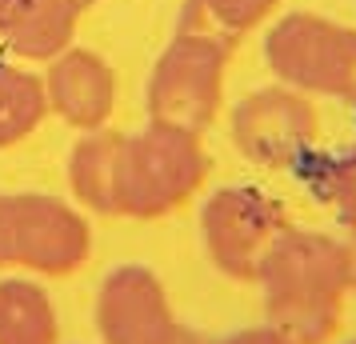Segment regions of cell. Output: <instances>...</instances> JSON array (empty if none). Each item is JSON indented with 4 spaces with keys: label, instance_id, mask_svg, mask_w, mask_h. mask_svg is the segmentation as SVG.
Masks as SVG:
<instances>
[{
    "label": "cell",
    "instance_id": "obj_1",
    "mask_svg": "<svg viewBox=\"0 0 356 344\" xmlns=\"http://www.w3.org/2000/svg\"><path fill=\"white\" fill-rule=\"evenodd\" d=\"M353 256L348 240L289 224L257 277L264 320L292 344H332L353 296Z\"/></svg>",
    "mask_w": 356,
    "mask_h": 344
},
{
    "label": "cell",
    "instance_id": "obj_2",
    "mask_svg": "<svg viewBox=\"0 0 356 344\" xmlns=\"http://www.w3.org/2000/svg\"><path fill=\"white\" fill-rule=\"evenodd\" d=\"M209 152L200 132H184L161 120L124 136L120 177H116V216L164 220L180 213L209 181Z\"/></svg>",
    "mask_w": 356,
    "mask_h": 344
},
{
    "label": "cell",
    "instance_id": "obj_3",
    "mask_svg": "<svg viewBox=\"0 0 356 344\" xmlns=\"http://www.w3.org/2000/svg\"><path fill=\"white\" fill-rule=\"evenodd\" d=\"M92 256V224L81 204L52 193H0V272L40 280L72 277Z\"/></svg>",
    "mask_w": 356,
    "mask_h": 344
},
{
    "label": "cell",
    "instance_id": "obj_4",
    "mask_svg": "<svg viewBox=\"0 0 356 344\" xmlns=\"http://www.w3.org/2000/svg\"><path fill=\"white\" fill-rule=\"evenodd\" d=\"M264 65L276 84L356 108V28L321 13H284L264 28Z\"/></svg>",
    "mask_w": 356,
    "mask_h": 344
},
{
    "label": "cell",
    "instance_id": "obj_5",
    "mask_svg": "<svg viewBox=\"0 0 356 344\" xmlns=\"http://www.w3.org/2000/svg\"><path fill=\"white\" fill-rule=\"evenodd\" d=\"M232 52L236 49H228L212 36L172 33L145 84L148 120L204 136L225 108V81Z\"/></svg>",
    "mask_w": 356,
    "mask_h": 344
},
{
    "label": "cell",
    "instance_id": "obj_6",
    "mask_svg": "<svg viewBox=\"0 0 356 344\" xmlns=\"http://www.w3.org/2000/svg\"><path fill=\"white\" fill-rule=\"evenodd\" d=\"M292 220L260 184H225L200 204V240L212 268L236 284H257L260 264Z\"/></svg>",
    "mask_w": 356,
    "mask_h": 344
},
{
    "label": "cell",
    "instance_id": "obj_7",
    "mask_svg": "<svg viewBox=\"0 0 356 344\" xmlns=\"http://www.w3.org/2000/svg\"><path fill=\"white\" fill-rule=\"evenodd\" d=\"M228 136L248 164L268 172H300L321 145V116L312 97L289 84H264L232 104Z\"/></svg>",
    "mask_w": 356,
    "mask_h": 344
},
{
    "label": "cell",
    "instance_id": "obj_8",
    "mask_svg": "<svg viewBox=\"0 0 356 344\" xmlns=\"http://www.w3.org/2000/svg\"><path fill=\"white\" fill-rule=\"evenodd\" d=\"M92 325L100 344H177L184 332L161 272L140 261L113 264L100 277Z\"/></svg>",
    "mask_w": 356,
    "mask_h": 344
},
{
    "label": "cell",
    "instance_id": "obj_9",
    "mask_svg": "<svg viewBox=\"0 0 356 344\" xmlns=\"http://www.w3.org/2000/svg\"><path fill=\"white\" fill-rule=\"evenodd\" d=\"M44 92H49V113L60 116L68 129L97 132L108 129L116 113V72L100 52L84 44H68L60 56L44 65Z\"/></svg>",
    "mask_w": 356,
    "mask_h": 344
},
{
    "label": "cell",
    "instance_id": "obj_10",
    "mask_svg": "<svg viewBox=\"0 0 356 344\" xmlns=\"http://www.w3.org/2000/svg\"><path fill=\"white\" fill-rule=\"evenodd\" d=\"M81 17L76 0H0V44L24 65H49L76 44Z\"/></svg>",
    "mask_w": 356,
    "mask_h": 344
},
{
    "label": "cell",
    "instance_id": "obj_11",
    "mask_svg": "<svg viewBox=\"0 0 356 344\" xmlns=\"http://www.w3.org/2000/svg\"><path fill=\"white\" fill-rule=\"evenodd\" d=\"M120 145H124V132L97 129V132H81L76 145L68 148L65 161L68 193H72V204H81L84 213L116 216Z\"/></svg>",
    "mask_w": 356,
    "mask_h": 344
},
{
    "label": "cell",
    "instance_id": "obj_12",
    "mask_svg": "<svg viewBox=\"0 0 356 344\" xmlns=\"http://www.w3.org/2000/svg\"><path fill=\"white\" fill-rule=\"evenodd\" d=\"M0 344H65L56 300L40 277H0Z\"/></svg>",
    "mask_w": 356,
    "mask_h": 344
},
{
    "label": "cell",
    "instance_id": "obj_13",
    "mask_svg": "<svg viewBox=\"0 0 356 344\" xmlns=\"http://www.w3.org/2000/svg\"><path fill=\"white\" fill-rule=\"evenodd\" d=\"M49 116L44 76L17 60H0V152L24 145Z\"/></svg>",
    "mask_w": 356,
    "mask_h": 344
},
{
    "label": "cell",
    "instance_id": "obj_14",
    "mask_svg": "<svg viewBox=\"0 0 356 344\" xmlns=\"http://www.w3.org/2000/svg\"><path fill=\"white\" fill-rule=\"evenodd\" d=\"M305 188L321 200L328 213L337 216V224L348 232L356 245V145L340 148V152H312L300 172H296Z\"/></svg>",
    "mask_w": 356,
    "mask_h": 344
},
{
    "label": "cell",
    "instance_id": "obj_15",
    "mask_svg": "<svg viewBox=\"0 0 356 344\" xmlns=\"http://www.w3.org/2000/svg\"><path fill=\"white\" fill-rule=\"evenodd\" d=\"M280 0H184L177 17V33L212 36L228 49H236L260 20L276 13Z\"/></svg>",
    "mask_w": 356,
    "mask_h": 344
},
{
    "label": "cell",
    "instance_id": "obj_16",
    "mask_svg": "<svg viewBox=\"0 0 356 344\" xmlns=\"http://www.w3.org/2000/svg\"><path fill=\"white\" fill-rule=\"evenodd\" d=\"M204 344H292V341H284L268 320H260V325L232 328V332H225V336H204Z\"/></svg>",
    "mask_w": 356,
    "mask_h": 344
},
{
    "label": "cell",
    "instance_id": "obj_17",
    "mask_svg": "<svg viewBox=\"0 0 356 344\" xmlns=\"http://www.w3.org/2000/svg\"><path fill=\"white\" fill-rule=\"evenodd\" d=\"M177 344H204V336H200V332H193V328H184V332L177 336Z\"/></svg>",
    "mask_w": 356,
    "mask_h": 344
},
{
    "label": "cell",
    "instance_id": "obj_18",
    "mask_svg": "<svg viewBox=\"0 0 356 344\" xmlns=\"http://www.w3.org/2000/svg\"><path fill=\"white\" fill-rule=\"evenodd\" d=\"M76 4H81L84 13H88V8H92V4H100V0H76Z\"/></svg>",
    "mask_w": 356,
    "mask_h": 344
},
{
    "label": "cell",
    "instance_id": "obj_19",
    "mask_svg": "<svg viewBox=\"0 0 356 344\" xmlns=\"http://www.w3.org/2000/svg\"><path fill=\"white\" fill-rule=\"evenodd\" d=\"M356 248V245H353ZM353 293H356V256H353Z\"/></svg>",
    "mask_w": 356,
    "mask_h": 344
},
{
    "label": "cell",
    "instance_id": "obj_20",
    "mask_svg": "<svg viewBox=\"0 0 356 344\" xmlns=\"http://www.w3.org/2000/svg\"><path fill=\"white\" fill-rule=\"evenodd\" d=\"M344 344H356V336H353V341H344Z\"/></svg>",
    "mask_w": 356,
    "mask_h": 344
}]
</instances>
